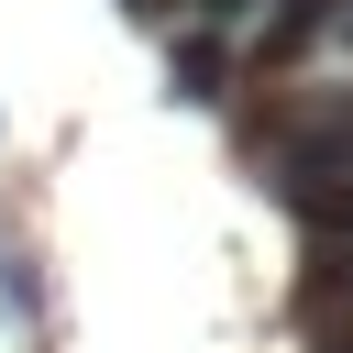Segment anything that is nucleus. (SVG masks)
Wrapping results in <instances>:
<instances>
[{
    "label": "nucleus",
    "mask_w": 353,
    "mask_h": 353,
    "mask_svg": "<svg viewBox=\"0 0 353 353\" xmlns=\"http://www.w3.org/2000/svg\"><path fill=\"white\" fill-rule=\"evenodd\" d=\"M265 188L309 221L320 254H353V88H320L298 110H276V132L254 143Z\"/></svg>",
    "instance_id": "1"
},
{
    "label": "nucleus",
    "mask_w": 353,
    "mask_h": 353,
    "mask_svg": "<svg viewBox=\"0 0 353 353\" xmlns=\"http://www.w3.org/2000/svg\"><path fill=\"white\" fill-rule=\"evenodd\" d=\"M165 66H176V88H188V99H221V66H232V55H221L210 33H176V55H165Z\"/></svg>",
    "instance_id": "2"
},
{
    "label": "nucleus",
    "mask_w": 353,
    "mask_h": 353,
    "mask_svg": "<svg viewBox=\"0 0 353 353\" xmlns=\"http://www.w3.org/2000/svg\"><path fill=\"white\" fill-rule=\"evenodd\" d=\"M199 22H254V11H298V0H188Z\"/></svg>",
    "instance_id": "3"
},
{
    "label": "nucleus",
    "mask_w": 353,
    "mask_h": 353,
    "mask_svg": "<svg viewBox=\"0 0 353 353\" xmlns=\"http://www.w3.org/2000/svg\"><path fill=\"white\" fill-rule=\"evenodd\" d=\"M320 353H353V342H320Z\"/></svg>",
    "instance_id": "4"
},
{
    "label": "nucleus",
    "mask_w": 353,
    "mask_h": 353,
    "mask_svg": "<svg viewBox=\"0 0 353 353\" xmlns=\"http://www.w3.org/2000/svg\"><path fill=\"white\" fill-rule=\"evenodd\" d=\"M342 33H353V11H342Z\"/></svg>",
    "instance_id": "5"
}]
</instances>
